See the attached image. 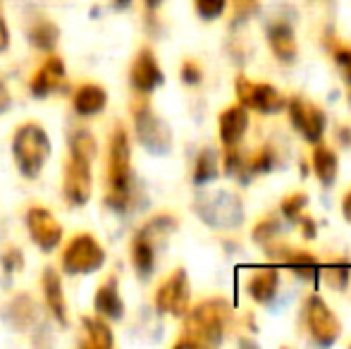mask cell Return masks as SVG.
Listing matches in <instances>:
<instances>
[{
  "label": "cell",
  "instance_id": "cell-1",
  "mask_svg": "<svg viewBox=\"0 0 351 349\" xmlns=\"http://www.w3.org/2000/svg\"><path fill=\"white\" fill-rule=\"evenodd\" d=\"M232 318V306L220 297L199 302L184 313V333L175 347H215L222 342Z\"/></svg>",
  "mask_w": 351,
  "mask_h": 349
},
{
  "label": "cell",
  "instance_id": "cell-2",
  "mask_svg": "<svg viewBox=\"0 0 351 349\" xmlns=\"http://www.w3.org/2000/svg\"><path fill=\"white\" fill-rule=\"evenodd\" d=\"M96 158V139L88 130H74L70 136V160L65 165L62 191L70 206H84L91 199V163Z\"/></svg>",
  "mask_w": 351,
  "mask_h": 349
},
{
  "label": "cell",
  "instance_id": "cell-3",
  "mask_svg": "<svg viewBox=\"0 0 351 349\" xmlns=\"http://www.w3.org/2000/svg\"><path fill=\"white\" fill-rule=\"evenodd\" d=\"M108 206L120 213L132 206V149L122 125H115L108 146Z\"/></svg>",
  "mask_w": 351,
  "mask_h": 349
},
{
  "label": "cell",
  "instance_id": "cell-4",
  "mask_svg": "<svg viewBox=\"0 0 351 349\" xmlns=\"http://www.w3.org/2000/svg\"><path fill=\"white\" fill-rule=\"evenodd\" d=\"M12 156L22 177L36 180L46 165L48 156H51V139H48L46 130L36 122H27V125L17 127L12 139Z\"/></svg>",
  "mask_w": 351,
  "mask_h": 349
},
{
  "label": "cell",
  "instance_id": "cell-5",
  "mask_svg": "<svg viewBox=\"0 0 351 349\" xmlns=\"http://www.w3.org/2000/svg\"><path fill=\"white\" fill-rule=\"evenodd\" d=\"M132 115H134V130L139 136V144L148 154L153 156H165L172 149V136L167 125L153 112L151 103L139 101L132 106Z\"/></svg>",
  "mask_w": 351,
  "mask_h": 349
},
{
  "label": "cell",
  "instance_id": "cell-6",
  "mask_svg": "<svg viewBox=\"0 0 351 349\" xmlns=\"http://www.w3.org/2000/svg\"><path fill=\"white\" fill-rule=\"evenodd\" d=\"M106 263V252L91 234H77L62 254V268L70 275L96 273Z\"/></svg>",
  "mask_w": 351,
  "mask_h": 349
},
{
  "label": "cell",
  "instance_id": "cell-7",
  "mask_svg": "<svg viewBox=\"0 0 351 349\" xmlns=\"http://www.w3.org/2000/svg\"><path fill=\"white\" fill-rule=\"evenodd\" d=\"M304 321H306V328H308L311 337L313 342L323 347H330L337 342L339 333H342V326H339L337 316L332 313V309L325 304L323 297L318 294H311L304 304Z\"/></svg>",
  "mask_w": 351,
  "mask_h": 349
},
{
  "label": "cell",
  "instance_id": "cell-8",
  "mask_svg": "<svg viewBox=\"0 0 351 349\" xmlns=\"http://www.w3.org/2000/svg\"><path fill=\"white\" fill-rule=\"evenodd\" d=\"M234 93L239 106H244L246 110L263 112V115H275L285 108V98L275 86L265 84V82H251L249 77H237L234 82Z\"/></svg>",
  "mask_w": 351,
  "mask_h": 349
},
{
  "label": "cell",
  "instance_id": "cell-9",
  "mask_svg": "<svg viewBox=\"0 0 351 349\" xmlns=\"http://www.w3.org/2000/svg\"><path fill=\"white\" fill-rule=\"evenodd\" d=\"M191 302V287L184 268H177L156 292V309L160 313L170 316H184L189 311Z\"/></svg>",
  "mask_w": 351,
  "mask_h": 349
},
{
  "label": "cell",
  "instance_id": "cell-10",
  "mask_svg": "<svg viewBox=\"0 0 351 349\" xmlns=\"http://www.w3.org/2000/svg\"><path fill=\"white\" fill-rule=\"evenodd\" d=\"M289 117L294 130L304 136L308 144H320L325 134V112L308 98H291L289 101Z\"/></svg>",
  "mask_w": 351,
  "mask_h": 349
},
{
  "label": "cell",
  "instance_id": "cell-11",
  "mask_svg": "<svg viewBox=\"0 0 351 349\" xmlns=\"http://www.w3.org/2000/svg\"><path fill=\"white\" fill-rule=\"evenodd\" d=\"M196 210H199L201 220L215 225V228H230L237 225L241 218V208L230 194H206L196 201Z\"/></svg>",
  "mask_w": 351,
  "mask_h": 349
},
{
  "label": "cell",
  "instance_id": "cell-12",
  "mask_svg": "<svg viewBox=\"0 0 351 349\" xmlns=\"http://www.w3.org/2000/svg\"><path fill=\"white\" fill-rule=\"evenodd\" d=\"M27 230L32 234L34 244L43 252H53L62 239V225L56 220V215L48 208L34 206L27 213Z\"/></svg>",
  "mask_w": 351,
  "mask_h": 349
},
{
  "label": "cell",
  "instance_id": "cell-13",
  "mask_svg": "<svg viewBox=\"0 0 351 349\" xmlns=\"http://www.w3.org/2000/svg\"><path fill=\"white\" fill-rule=\"evenodd\" d=\"M130 82L139 93L156 91V88L165 82V75H162L156 53H153L151 48H141V51L136 53L134 62H132V70H130Z\"/></svg>",
  "mask_w": 351,
  "mask_h": 349
},
{
  "label": "cell",
  "instance_id": "cell-14",
  "mask_svg": "<svg viewBox=\"0 0 351 349\" xmlns=\"http://www.w3.org/2000/svg\"><path fill=\"white\" fill-rule=\"evenodd\" d=\"M246 130H249V112H246V108L239 106V103L230 106L227 110H222L220 117H217V132H220V141L225 149L239 146Z\"/></svg>",
  "mask_w": 351,
  "mask_h": 349
},
{
  "label": "cell",
  "instance_id": "cell-15",
  "mask_svg": "<svg viewBox=\"0 0 351 349\" xmlns=\"http://www.w3.org/2000/svg\"><path fill=\"white\" fill-rule=\"evenodd\" d=\"M265 249H268L270 256H275L282 265L291 268L296 275H301V278L313 280L315 273L320 270L318 258L311 252H301V249H291V247H273V244H268Z\"/></svg>",
  "mask_w": 351,
  "mask_h": 349
},
{
  "label": "cell",
  "instance_id": "cell-16",
  "mask_svg": "<svg viewBox=\"0 0 351 349\" xmlns=\"http://www.w3.org/2000/svg\"><path fill=\"white\" fill-rule=\"evenodd\" d=\"M280 285V270L275 265H261L251 273L249 282H246V292L256 304H270L278 294Z\"/></svg>",
  "mask_w": 351,
  "mask_h": 349
},
{
  "label": "cell",
  "instance_id": "cell-17",
  "mask_svg": "<svg viewBox=\"0 0 351 349\" xmlns=\"http://www.w3.org/2000/svg\"><path fill=\"white\" fill-rule=\"evenodd\" d=\"M268 46L280 62H294L296 60L299 48H296V36H294V29L289 27V22H285V19H275V22H270Z\"/></svg>",
  "mask_w": 351,
  "mask_h": 349
},
{
  "label": "cell",
  "instance_id": "cell-18",
  "mask_svg": "<svg viewBox=\"0 0 351 349\" xmlns=\"http://www.w3.org/2000/svg\"><path fill=\"white\" fill-rule=\"evenodd\" d=\"M62 82H65V62L60 58H48L36 70V75L32 77V84L29 86H32V93L36 98H46L56 88H60Z\"/></svg>",
  "mask_w": 351,
  "mask_h": 349
},
{
  "label": "cell",
  "instance_id": "cell-19",
  "mask_svg": "<svg viewBox=\"0 0 351 349\" xmlns=\"http://www.w3.org/2000/svg\"><path fill=\"white\" fill-rule=\"evenodd\" d=\"M93 309H96L98 316L112 318V321H120L125 316V302H122L120 292H117V280L110 278L108 282H103L96 289V297H93Z\"/></svg>",
  "mask_w": 351,
  "mask_h": 349
},
{
  "label": "cell",
  "instance_id": "cell-20",
  "mask_svg": "<svg viewBox=\"0 0 351 349\" xmlns=\"http://www.w3.org/2000/svg\"><path fill=\"white\" fill-rule=\"evenodd\" d=\"M43 299H46L48 309L56 316V321L60 326H67V304H65V292H62L60 275L53 268L43 270Z\"/></svg>",
  "mask_w": 351,
  "mask_h": 349
},
{
  "label": "cell",
  "instance_id": "cell-21",
  "mask_svg": "<svg viewBox=\"0 0 351 349\" xmlns=\"http://www.w3.org/2000/svg\"><path fill=\"white\" fill-rule=\"evenodd\" d=\"M106 106H108V93L106 88L98 84H84L74 93V110L84 117L98 115V112L106 110Z\"/></svg>",
  "mask_w": 351,
  "mask_h": 349
},
{
  "label": "cell",
  "instance_id": "cell-22",
  "mask_svg": "<svg viewBox=\"0 0 351 349\" xmlns=\"http://www.w3.org/2000/svg\"><path fill=\"white\" fill-rule=\"evenodd\" d=\"M132 263H134L136 273L143 280L151 278L153 268H156V242L148 234H143L141 230L136 232L134 242H132Z\"/></svg>",
  "mask_w": 351,
  "mask_h": 349
},
{
  "label": "cell",
  "instance_id": "cell-23",
  "mask_svg": "<svg viewBox=\"0 0 351 349\" xmlns=\"http://www.w3.org/2000/svg\"><path fill=\"white\" fill-rule=\"evenodd\" d=\"M311 163H313L315 177H318L325 186L332 184L335 177H337V168H339V160L332 149H328V146H323V144H315L313 156H311Z\"/></svg>",
  "mask_w": 351,
  "mask_h": 349
},
{
  "label": "cell",
  "instance_id": "cell-24",
  "mask_svg": "<svg viewBox=\"0 0 351 349\" xmlns=\"http://www.w3.org/2000/svg\"><path fill=\"white\" fill-rule=\"evenodd\" d=\"M84 333H86V345L93 349H110L115 345L112 330L108 328L106 321L101 318H84Z\"/></svg>",
  "mask_w": 351,
  "mask_h": 349
},
{
  "label": "cell",
  "instance_id": "cell-25",
  "mask_svg": "<svg viewBox=\"0 0 351 349\" xmlns=\"http://www.w3.org/2000/svg\"><path fill=\"white\" fill-rule=\"evenodd\" d=\"M275 165H278V156H275V151L270 149V146H263V149H258L254 156L244 158V180L249 175H265V173H270Z\"/></svg>",
  "mask_w": 351,
  "mask_h": 349
},
{
  "label": "cell",
  "instance_id": "cell-26",
  "mask_svg": "<svg viewBox=\"0 0 351 349\" xmlns=\"http://www.w3.org/2000/svg\"><path fill=\"white\" fill-rule=\"evenodd\" d=\"M58 36H60V32H58L56 24L48 22V19L36 22L32 27V32H29V41H32L38 51H53L58 43Z\"/></svg>",
  "mask_w": 351,
  "mask_h": 349
},
{
  "label": "cell",
  "instance_id": "cell-27",
  "mask_svg": "<svg viewBox=\"0 0 351 349\" xmlns=\"http://www.w3.org/2000/svg\"><path fill=\"white\" fill-rule=\"evenodd\" d=\"M217 154L213 149H204L194 165V184H206L217 177Z\"/></svg>",
  "mask_w": 351,
  "mask_h": 349
},
{
  "label": "cell",
  "instance_id": "cell-28",
  "mask_svg": "<svg viewBox=\"0 0 351 349\" xmlns=\"http://www.w3.org/2000/svg\"><path fill=\"white\" fill-rule=\"evenodd\" d=\"M8 321L12 323L14 328H27L29 321L34 318V304L29 302L27 297H17L12 304L8 306Z\"/></svg>",
  "mask_w": 351,
  "mask_h": 349
},
{
  "label": "cell",
  "instance_id": "cell-29",
  "mask_svg": "<svg viewBox=\"0 0 351 349\" xmlns=\"http://www.w3.org/2000/svg\"><path fill=\"white\" fill-rule=\"evenodd\" d=\"M278 234H280L278 218H263L261 223H256V228H254V242L268 247V244H273L275 239H278Z\"/></svg>",
  "mask_w": 351,
  "mask_h": 349
},
{
  "label": "cell",
  "instance_id": "cell-30",
  "mask_svg": "<svg viewBox=\"0 0 351 349\" xmlns=\"http://www.w3.org/2000/svg\"><path fill=\"white\" fill-rule=\"evenodd\" d=\"M323 270V280H325V285H330V287H335V289H344L349 285V265H344V263H330V265H325V268H320Z\"/></svg>",
  "mask_w": 351,
  "mask_h": 349
},
{
  "label": "cell",
  "instance_id": "cell-31",
  "mask_svg": "<svg viewBox=\"0 0 351 349\" xmlns=\"http://www.w3.org/2000/svg\"><path fill=\"white\" fill-rule=\"evenodd\" d=\"M196 14L206 22H213V19L222 17V12L227 10V0H194Z\"/></svg>",
  "mask_w": 351,
  "mask_h": 349
},
{
  "label": "cell",
  "instance_id": "cell-32",
  "mask_svg": "<svg viewBox=\"0 0 351 349\" xmlns=\"http://www.w3.org/2000/svg\"><path fill=\"white\" fill-rule=\"evenodd\" d=\"M306 204H308L306 194H289L282 201V215H285L287 220H291V223H296V220L304 215Z\"/></svg>",
  "mask_w": 351,
  "mask_h": 349
},
{
  "label": "cell",
  "instance_id": "cell-33",
  "mask_svg": "<svg viewBox=\"0 0 351 349\" xmlns=\"http://www.w3.org/2000/svg\"><path fill=\"white\" fill-rule=\"evenodd\" d=\"M180 77L186 86H196V84H201V80H204V72H201V67L196 65L194 60H186L180 70Z\"/></svg>",
  "mask_w": 351,
  "mask_h": 349
},
{
  "label": "cell",
  "instance_id": "cell-34",
  "mask_svg": "<svg viewBox=\"0 0 351 349\" xmlns=\"http://www.w3.org/2000/svg\"><path fill=\"white\" fill-rule=\"evenodd\" d=\"M335 62L339 65V70H342L344 80H347V84L351 88V48H347V46L335 48Z\"/></svg>",
  "mask_w": 351,
  "mask_h": 349
},
{
  "label": "cell",
  "instance_id": "cell-35",
  "mask_svg": "<svg viewBox=\"0 0 351 349\" xmlns=\"http://www.w3.org/2000/svg\"><path fill=\"white\" fill-rule=\"evenodd\" d=\"M256 12V0H234V22H244Z\"/></svg>",
  "mask_w": 351,
  "mask_h": 349
},
{
  "label": "cell",
  "instance_id": "cell-36",
  "mask_svg": "<svg viewBox=\"0 0 351 349\" xmlns=\"http://www.w3.org/2000/svg\"><path fill=\"white\" fill-rule=\"evenodd\" d=\"M3 265H5V270H10V273H12V270H17V268H22V265H24L22 254H19L17 249H10V252L3 256Z\"/></svg>",
  "mask_w": 351,
  "mask_h": 349
},
{
  "label": "cell",
  "instance_id": "cell-37",
  "mask_svg": "<svg viewBox=\"0 0 351 349\" xmlns=\"http://www.w3.org/2000/svg\"><path fill=\"white\" fill-rule=\"evenodd\" d=\"M296 223L301 225V234H304L306 239H313L315 234H318V228H315V223H313V218H308V215H301Z\"/></svg>",
  "mask_w": 351,
  "mask_h": 349
},
{
  "label": "cell",
  "instance_id": "cell-38",
  "mask_svg": "<svg viewBox=\"0 0 351 349\" xmlns=\"http://www.w3.org/2000/svg\"><path fill=\"white\" fill-rule=\"evenodd\" d=\"M10 46V32H8V24H5V17L0 14V53L8 51Z\"/></svg>",
  "mask_w": 351,
  "mask_h": 349
},
{
  "label": "cell",
  "instance_id": "cell-39",
  "mask_svg": "<svg viewBox=\"0 0 351 349\" xmlns=\"http://www.w3.org/2000/svg\"><path fill=\"white\" fill-rule=\"evenodd\" d=\"M342 213L347 215V220L351 223V191H347V196H344V201H342Z\"/></svg>",
  "mask_w": 351,
  "mask_h": 349
},
{
  "label": "cell",
  "instance_id": "cell-40",
  "mask_svg": "<svg viewBox=\"0 0 351 349\" xmlns=\"http://www.w3.org/2000/svg\"><path fill=\"white\" fill-rule=\"evenodd\" d=\"M8 106V91H5V84L0 82V110Z\"/></svg>",
  "mask_w": 351,
  "mask_h": 349
},
{
  "label": "cell",
  "instance_id": "cell-41",
  "mask_svg": "<svg viewBox=\"0 0 351 349\" xmlns=\"http://www.w3.org/2000/svg\"><path fill=\"white\" fill-rule=\"evenodd\" d=\"M112 3H115V8L125 10V8H130V5H132V0H112Z\"/></svg>",
  "mask_w": 351,
  "mask_h": 349
},
{
  "label": "cell",
  "instance_id": "cell-42",
  "mask_svg": "<svg viewBox=\"0 0 351 349\" xmlns=\"http://www.w3.org/2000/svg\"><path fill=\"white\" fill-rule=\"evenodd\" d=\"M160 3H162V0H146V8L148 10H156V8H160Z\"/></svg>",
  "mask_w": 351,
  "mask_h": 349
}]
</instances>
